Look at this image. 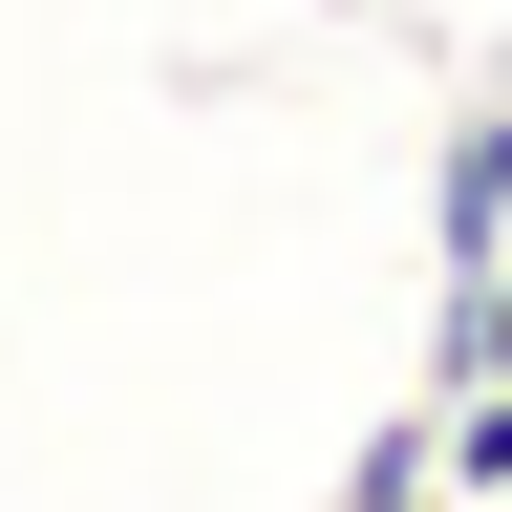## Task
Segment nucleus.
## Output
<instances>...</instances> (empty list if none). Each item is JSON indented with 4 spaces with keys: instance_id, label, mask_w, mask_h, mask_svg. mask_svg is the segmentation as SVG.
I'll return each instance as SVG.
<instances>
[{
    "instance_id": "nucleus-1",
    "label": "nucleus",
    "mask_w": 512,
    "mask_h": 512,
    "mask_svg": "<svg viewBox=\"0 0 512 512\" xmlns=\"http://www.w3.org/2000/svg\"><path fill=\"white\" fill-rule=\"evenodd\" d=\"M427 256L470 278V256H512V86L448 107V150H427Z\"/></svg>"
},
{
    "instance_id": "nucleus-2",
    "label": "nucleus",
    "mask_w": 512,
    "mask_h": 512,
    "mask_svg": "<svg viewBox=\"0 0 512 512\" xmlns=\"http://www.w3.org/2000/svg\"><path fill=\"white\" fill-rule=\"evenodd\" d=\"M427 491L448 512H512V384H448L427 406Z\"/></svg>"
},
{
    "instance_id": "nucleus-3",
    "label": "nucleus",
    "mask_w": 512,
    "mask_h": 512,
    "mask_svg": "<svg viewBox=\"0 0 512 512\" xmlns=\"http://www.w3.org/2000/svg\"><path fill=\"white\" fill-rule=\"evenodd\" d=\"M448 384H512V256H470V278L427 299V406Z\"/></svg>"
},
{
    "instance_id": "nucleus-4",
    "label": "nucleus",
    "mask_w": 512,
    "mask_h": 512,
    "mask_svg": "<svg viewBox=\"0 0 512 512\" xmlns=\"http://www.w3.org/2000/svg\"><path fill=\"white\" fill-rule=\"evenodd\" d=\"M320 512H448V491H427V406H384V427L342 448V491H320Z\"/></svg>"
}]
</instances>
